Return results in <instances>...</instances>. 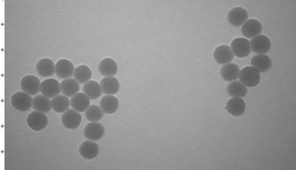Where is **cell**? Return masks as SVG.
<instances>
[{"mask_svg":"<svg viewBox=\"0 0 296 170\" xmlns=\"http://www.w3.org/2000/svg\"><path fill=\"white\" fill-rule=\"evenodd\" d=\"M74 66L69 60H60L55 66V72L57 77L61 79L71 78L74 73Z\"/></svg>","mask_w":296,"mask_h":170,"instance_id":"15","label":"cell"},{"mask_svg":"<svg viewBox=\"0 0 296 170\" xmlns=\"http://www.w3.org/2000/svg\"><path fill=\"white\" fill-rule=\"evenodd\" d=\"M36 70L42 77H51L55 72L54 63L50 59H42L37 63Z\"/></svg>","mask_w":296,"mask_h":170,"instance_id":"21","label":"cell"},{"mask_svg":"<svg viewBox=\"0 0 296 170\" xmlns=\"http://www.w3.org/2000/svg\"><path fill=\"white\" fill-rule=\"evenodd\" d=\"M102 92L107 95H115L120 90V83L118 80L113 77H105L100 83Z\"/></svg>","mask_w":296,"mask_h":170,"instance_id":"20","label":"cell"},{"mask_svg":"<svg viewBox=\"0 0 296 170\" xmlns=\"http://www.w3.org/2000/svg\"><path fill=\"white\" fill-rule=\"evenodd\" d=\"M60 90L64 96L72 97L79 92L80 86L75 79L68 78L60 83Z\"/></svg>","mask_w":296,"mask_h":170,"instance_id":"22","label":"cell"},{"mask_svg":"<svg viewBox=\"0 0 296 170\" xmlns=\"http://www.w3.org/2000/svg\"><path fill=\"white\" fill-rule=\"evenodd\" d=\"M62 123L68 129H76L82 122V116L75 109H67L62 116Z\"/></svg>","mask_w":296,"mask_h":170,"instance_id":"7","label":"cell"},{"mask_svg":"<svg viewBox=\"0 0 296 170\" xmlns=\"http://www.w3.org/2000/svg\"><path fill=\"white\" fill-rule=\"evenodd\" d=\"M84 92L89 99L96 100L98 98L100 97L102 91L100 85L97 82L90 80L85 83L84 86Z\"/></svg>","mask_w":296,"mask_h":170,"instance_id":"26","label":"cell"},{"mask_svg":"<svg viewBox=\"0 0 296 170\" xmlns=\"http://www.w3.org/2000/svg\"><path fill=\"white\" fill-rule=\"evenodd\" d=\"M213 56L216 63L219 65L229 64L234 59V54L231 47L226 45H221L216 47Z\"/></svg>","mask_w":296,"mask_h":170,"instance_id":"14","label":"cell"},{"mask_svg":"<svg viewBox=\"0 0 296 170\" xmlns=\"http://www.w3.org/2000/svg\"><path fill=\"white\" fill-rule=\"evenodd\" d=\"M27 125L35 131H42L47 126L48 119L43 112L35 111L29 115L27 119Z\"/></svg>","mask_w":296,"mask_h":170,"instance_id":"4","label":"cell"},{"mask_svg":"<svg viewBox=\"0 0 296 170\" xmlns=\"http://www.w3.org/2000/svg\"><path fill=\"white\" fill-rule=\"evenodd\" d=\"M105 128L102 124L98 122H91L87 124L84 131L85 137L89 140L97 141L103 137Z\"/></svg>","mask_w":296,"mask_h":170,"instance_id":"8","label":"cell"},{"mask_svg":"<svg viewBox=\"0 0 296 170\" xmlns=\"http://www.w3.org/2000/svg\"><path fill=\"white\" fill-rule=\"evenodd\" d=\"M227 19L231 25L235 27H240L248 21V14L245 8L236 7L229 11Z\"/></svg>","mask_w":296,"mask_h":170,"instance_id":"6","label":"cell"},{"mask_svg":"<svg viewBox=\"0 0 296 170\" xmlns=\"http://www.w3.org/2000/svg\"><path fill=\"white\" fill-rule=\"evenodd\" d=\"M79 153L85 159H94L99 153V145L94 141H85L80 145Z\"/></svg>","mask_w":296,"mask_h":170,"instance_id":"12","label":"cell"},{"mask_svg":"<svg viewBox=\"0 0 296 170\" xmlns=\"http://www.w3.org/2000/svg\"><path fill=\"white\" fill-rule=\"evenodd\" d=\"M11 102L14 109L20 112H26L31 108L33 100L28 94L19 92L13 95Z\"/></svg>","mask_w":296,"mask_h":170,"instance_id":"2","label":"cell"},{"mask_svg":"<svg viewBox=\"0 0 296 170\" xmlns=\"http://www.w3.org/2000/svg\"><path fill=\"white\" fill-rule=\"evenodd\" d=\"M75 80L79 83H86L92 77V71L88 66L82 65L76 68L73 73Z\"/></svg>","mask_w":296,"mask_h":170,"instance_id":"25","label":"cell"},{"mask_svg":"<svg viewBox=\"0 0 296 170\" xmlns=\"http://www.w3.org/2000/svg\"><path fill=\"white\" fill-rule=\"evenodd\" d=\"M118 67L116 62L111 58H105L100 62L99 70L105 77H113L118 72Z\"/></svg>","mask_w":296,"mask_h":170,"instance_id":"17","label":"cell"},{"mask_svg":"<svg viewBox=\"0 0 296 170\" xmlns=\"http://www.w3.org/2000/svg\"><path fill=\"white\" fill-rule=\"evenodd\" d=\"M240 68L237 65L229 63L225 65L221 69V76L228 82L234 81L239 77Z\"/></svg>","mask_w":296,"mask_h":170,"instance_id":"23","label":"cell"},{"mask_svg":"<svg viewBox=\"0 0 296 170\" xmlns=\"http://www.w3.org/2000/svg\"><path fill=\"white\" fill-rule=\"evenodd\" d=\"M40 92L46 97L55 98L61 92L60 84L55 79H47L41 83Z\"/></svg>","mask_w":296,"mask_h":170,"instance_id":"9","label":"cell"},{"mask_svg":"<svg viewBox=\"0 0 296 170\" xmlns=\"http://www.w3.org/2000/svg\"><path fill=\"white\" fill-rule=\"evenodd\" d=\"M239 79L246 87H255L260 82V72L248 66L240 71Z\"/></svg>","mask_w":296,"mask_h":170,"instance_id":"1","label":"cell"},{"mask_svg":"<svg viewBox=\"0 0 296 170\" xmlns=\"http://www.w3.org/2000/svg\"><path fill=\"white\" fill-rule=\"evenodd\" d=\"M69 100L64 96H57L51 102L52 109L56 112L61 113L66 112L69 107Z\"/></svg>","mask_w":296,"mask_h":170,"instance_id":"28","label":"cell"},{"mask_svg":"<svg viewBox=\"0 0 296 170\" xmlns=\"http://www.w3.org/2000/svg\"><path fill=\"white\" fill-rule=\"evenodd\" d=\"M271 44L269 37L262 34L253 37L251 41V51L257 54H265L271 49Z\"/></svg>","mask_w":296,"mask_h":170,"instance_id":"5","label":"cell"},{"mask_svg":"<svg viewBox=\"0 0 296 170\" xmlns=\"http://www.w3.org/2000/svg\"><path fill=\"white\" fill-rule=\"evenodd\" d=\"M231 50L234 56L238 58H245L251 53V42L249 40L244 37H237L231 44Z\"/></svg>","mask_w":296,"mask_h":170,"instance_id":"3","label":"cell"},{"mask_svg":"<svg viewBox=\"0 0 296 170\" xmlns=\"http://www.w3.org/2000/svg\"><path fill=\"white\" fill-rule=\"evenodd\" d=\"M40 80L33 75H28L22 79L21 82V89L30 96L38 93L40 90Z\"/></svg>","mask_w":296,"mask_h":170,"instance_id":"10","label":"cell"},{"mask_svg":"<svg viewBox=\"0 0 296 170\" xmlns=\"http://www.w3.org/2000/svg\"><path fill=\"white\" fill-rule=\"evenodd\" d=\"M103 111L97 105H91L85 112L86 119L90 122H99L103 117Z\"/></svg>","mask_w":296,"mask_h":170,"instance_id":"29","label":"cell"},{"mask_svg":"<svg viewBox=\"0 0 296 170\" xmlns=\"http://www.w3.org/2000/svg\"><path fill=\"white\" fill-rule=\"evenodd\" d=\"M100 107L106 114H112L118 110L119 107V101L115 96H105L100 101Z\"/></svg>","mask_w":296,"mask_h":170,"instance_id":"19","label":"cell"},{"mask_svg":"<svg viewBox=\"0 0 296 170\" xmlns=\"http://www.w3.org/2000/svg\"><path fill=\"white\" fill-rule=\"evenodd\" d=\"M227 92L231 97L243 98L248 93V89L241 82L235 81L228 85Z\"/></svg>","mask_w":296,"mask_h":170,"instance_id":"27","label":"cell"},{"mask_svg":"<svg viewBox=\"0 0 296 170\" xmlns=\"http://www.w3.org/2000/svg\"><path fill=\"white\" fill-rule=\"evenodd\" d=\"M251 64L258 71L265 72L271 68L272 63L269 56L265 54H258L253 57Z\"/></svg>","mask_w":296,"mask_h":170,"instance_id":"18","label":"cell"},{"mask_svg":"<svg viewBox=\"0 0 296 170\" xmlns=\"http://www.w3.org/2000/svg\"><path fill=\"white\" fill-rule=\"evenodd\" d=\"M262 32V26L255 19L248 20L242 25V33L246 37H254L259 35Z\"/></svg>","mask_w":296,"mask_h":170,"instance_id":"13","label":"cell"},{"mask_svg":"<svg viewBox=\"0 0 296 170\" xmlns=\"http://www.w3.org/2000/svg\"><path fill=\"white\" fill-rule=\"evenodd\" d=\"M33 109L36 111L43 112V113H47L51 109V102L49 98L40 95L35 98L33 102Z\"/></svg>","mask_w":296,"mask_h":170,"instance_id":"24","label":"cell"},{"mask_svg":"<svg viewBox=\"0 0 296 170\" xmlns=\"http://www.w3.org/2000/svg\"><path fill=\"white\" fill-rule=\"evenodd\" d=\"M226 110L232 116H242L246 110V103L242 98H232L226 103Z\"/></svg>","mask_w":296,"mask_h":170,"instance_id":"11","label":"cell"},{"mask_svg":"<svg viewBox=\"0 0 296 170\" xmlns=\"http://www.w3.org/2000/svg\"><path fill=\"white\" fill-rule=\"evenodd\" d=\"M71 106L78 112H85L89 106V98L85 93H77L71 99Z\"/></svg>","mask_w":296,"mask_h":170,"instance_id":"16","label":"cell"}]
</instances>
